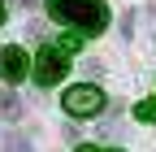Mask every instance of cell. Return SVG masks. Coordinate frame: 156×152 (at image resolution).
I'll return each instance as SVG.
<instances>
[{
    "instance_id": "1",
    "label": "cell",
    "mask_w": 156,
    "mask_h": 152,
    "mask_svg": "<svg viewBox=\"0 0 156 152\" xmlns=\"http://www.w3.org/2000/svg\"><path fill=\"white\" fill-rule=\"evenodd\" d=\"M48 13L61 26H74L78 35H100L108 26V5L104 0H48Z\"/></svg>"
},
{
    "instance_id": "2",
    "label": "cell",
    "mask_w": 156,
    "mask_h": 152,
    "mask_svg": "<svg viewBox=\"0 0 156 152\" xmlns=\"http://www.w3.org/2000/svg\"><path fill=\"white\" fill-rule=\"evenodd\" d=\"M61 104H65L69 118H95V113L104 109V91L91 87V83H83V87H69L61 96Z\"/></svg>"
},
{
    "instance_id": "3",
    "label": "cell",
    "mask_w": 156,
    "mask_h": 152,
    "mask_svg": "<svg viewBox=\"0 0 156 152\" xmlns=\"http://www.w3.org/2000/svg\"><path fill=\"white\" fill-rule=\"evenodd\" d=\"M65 52L61 48H39V56H35V83L39 87H52V83H61L65 78Z\"/></svg>"
},
{
    "instance_id": "4",
    "label": "cell",
    "mask_w": 156,
    "mask_h": 152,
    "mask_svg": "<svg viewBox=\"0 0 156 152\" xmlns=\"http://www.w3.org/2000/svg\"><path fill=\"white\" fill-rule=\"evenodd\" d=\"M26 70H30V61H26L22 48H5V52H0V78H5V83H22Z\"/></svg>"
},
{
    "instance_id": "5",
    "label": "cell",
    "mask_w": 156,
    "mask_h": 152,
    "mask_svg": "<svg viewBox=\"0 0 156 152\" xmlns=\"http://www.w3.org/2000/svg\"><path fill=\"white\" fill-rule=\"evenodd\" d=\"M0 118H22V96H13V91H5V96H0Z\"/></svg>"
},
{
    "instance_id": "6",
    "label": "cell",
    "mask_w": 156,
    "mask_h": 152,
    "mask_svg": "<svg viewBox=\"0 0 156 152\" xmlns=\"http://www.w3.org/2000/svg\"><path fill=\"white\" fill-rule=\"evenodd\" d=\"M134 118H143V122H156V96H152V100H143L139 109H134Z\"/></svg>"
},
{
    "instance_id": "7",
    "label": "cell",
    "mask_w": 156,
    "mask_h": 152,
    "mask_svg": "<svg viewBox=\"0 0 156 152\" xmlns=\"http://www.w3.org/2000/svg\"><path fill=\"white\" fill-rule=\"evenodd\" d=\"M0 22H5V0H0Z\"/></svg>"
},
{
    "instance_id": "8",
    "label": "cell",
    "mask_w": 156,
    "mask_h": 152,
    "mask_svg": "<svg viewBox=\"0 0 156 152\" xmlns=\"http://www.w3.org/2000/svg\"><path fill=\"white\" fill-rule=\"evenodd\" d=\"M74 152H95V148H74Z\"/></svg>"
}]
</instances>
